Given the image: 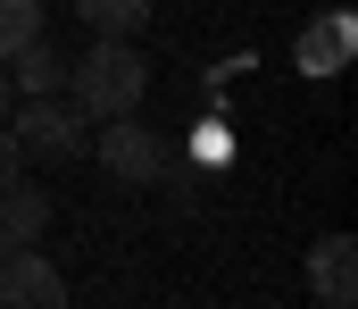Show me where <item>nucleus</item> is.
I'll list each match as a JSON object with an SVG mask.
<instances>
[{
	"label": "nucleus",
	"mask_w": 358,
	"mask_h": 309,
	"mask_svg": "<svg viewBox=\"0 0 358 309\" xmlns=\"http://www.w3.org/2000/svg\"><path fill=\"white\" fill-rule=\"evenodd\" d=\"M42 34V0H0V67H8V50H25Z\"/></svg>",
	"instance_id": "1a4fd4ad"
},
{
	"label": "nucleus",
	"mask_w": 358,
	"mask_h": 309,
	"mask_svg": "<svg viewBox=\"0 0 358 309\" xmlns=\"http://www.w3.org/2000/svg\"><path fill=\"white\" fill-rule=\"evenodd\" d=\"M100 167L117 176V184H167L176 176V151H167V134H150L142 117H100Z\"/></svg>",
	"instance_id": "7ed1b4c3"
},
{
	"label": "nucleus",
	"mask_w": 358,
	"mask_h": 309,
	"mask_svg": "<svg viewBox=\"0 0 358 309\" xmlns=\"http://www.w3.org/2000/svg\"><path fill=\"white\" fill-rule=\"evenodd\" d=\"M150 92V59L134 50V34H100L84 59H67V101L84 109L92 125L100 117H134Z\"/></svg>",
	"instance_id": "f257e3e1"
},
{
	"label": "nucleus",
	"mask_w": 358,
	"mask_h": 309,
	"mask_svg": "<svg viewBox=\"0 0 358 309\" xmlns=\"http://www.w3.org/2000/svg\"><path fill=\"white\" fill-rule=\"evenodd\" d=\"M342 42H350V17H325V25L300 42V67H342Z\"/></svg>",
	"instance_id": "9d476101"
},
{
	"label": "nucleus",
	"mask_w": 358,
	"mask_h": 309,
	"mask_svg": "<svg viewBox=\"0 0 358 309\" xmlns=\"http://www.w3.org/2000/svg\"><path fill=\"white\" fill-rule=\"evenodd\" d=\"M308 293L325 309H350V293H358V242L350 234H325V242L308 251Z\"/></svg>",
	"instance_id": "39448f33"
},
{
	"label": "nucleus",
	"mask_w": 358,
	"mask_h": 309,
	"mask_svg": "<svg viewBox=\"0 0 358 309\" xmlns=\"http://www.w3.org/2000/svg\"><path fill=\"white\" fill-rule=\"evenodd\" d=\"M0 301H8V309H59V301H67V276L42 259V242H25V251L0 259Z\"/></svg>",
	"instance_id": "20e7f679"
},
{
	"label": "nucleus",
	"mask_w": 358,
	"mask_h": 309,
	"mask_svg": "<svg viewBox=\"0 0 358 309\" xmlns=\"http://www.w3.org/2000/svg\"><path fill=\"white\" fill-rule=\"evenodd\" d=\"M8 84H17V92H67V59L34 34L25 50H8Z\"/></svg>",
	"instance_id": "0eeeda50"
},
{
	"label": "nucleus",
	"mask_w": 358,
	"mask_h": 309,
	"mask_svg": "<svg viewBox=\"0 0 358 309\" xmlns=\"http://www.w3.org/2000/svg\"><path fill=\"white\" fill-rule=\"evenodd\" d=\"M17 176H25V151H17V134L0 125V184H17Z\"/></svg>",
	"instance_id": "9b49d317"
},
{
	"label": "nucleus",
	"mask_w": 358,
	"mask_h": 309,
	"mask_svg": "<svg viewBox=\"0 0 358 309\" xmlns=\"http://www.w3.org/2000/svg\"><path fill=\"white\" fill-rule=\"evenodd\" d=\"M76 17H84L92 34H142L150 25V0H76Z\"/></svg>",
	"instance_id": "6e6552de"
},
{
	"label": "nucleus",
	"mask_w": 358,
	"mask_h": 309,
	"mask_svg": "<svg viewBox=\"0 0 358 309\" xmlns=\"http://www.w3.org/2000/svg\"><path fill=\"white\" fill-rule=\"evenodd\" d=\"M0 125L17 134L25 159H76V151L92 142V117H84L76 101H59V92H25V101H8Z\"/></svg>",
	"instance_id": "f03ea898"
},
{
	"label": "nucleus",
	"mask_w": 358,
	"mask_h": 309,
	"mask_svg": "<svg viewBox=\"0 0 358 309\" xmlns=\"http://www.w3.org/2000/svg\"><path fill=\"white\" fill-rule=\"evenodd\" d=\"M8 101H17V84H8V67H0V117H8Z\"/></svg>",
	"instance_id": "f8f14e48"
},
{
	"label": "nucleus",
	"mask_w": 358,
	"mask_h": 309,
	"mask_svg": "<svg viewBox=\"0 0 358 309\" xmlns=\"http://www.w3.org/2000/svg\"><path fill=\"white\" fill-rule=\"evenodd\" d=\"M42 226H50V193L42 184H0V259L8 251H25V242H42Z\"/></svg>",
	"instance_id": "423d86ee"
}]
</instances>
